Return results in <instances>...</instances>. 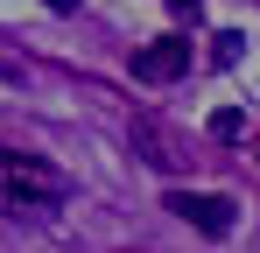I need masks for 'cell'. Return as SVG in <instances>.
Wrapping results in <instances>:
<instances>
[{
    "label": "cell",
    "instance_id": "ba28073f",
    "mask_svg": "<svg viewBox=\"0 0 260 253\" xmlns=\"http://www.w3.org/2000/svg\"><path fill=\"white\" fill-rule=\"evenodd\" d=\"M169 7H197V0H169Z\"/></svg>",
    "mask_w": 260,
    "mask_h": 253
},
{
    "label": "cell",
    "instance_id": "5b68a950",
    "mask_svg": "<svg viewBox=\"0 0 260 253\" xmlns=\"http://www.w3.org/2000/svg\"><path fill=\"white\" fill-rule=\"evenodd\" d=\"M239 49H246V36H239V28H225V36H211V64H218V71H232V64H239Z\"/></svg>",
    "mask_w": 260,
    "mask_h": 253
},
{
    "label": "cell",
    "instance_id": "277c9868",
    "mask_svg": "<svg viewBox=\"0 0 260 253\" xmlns=\"http://www.w3.org/2000/svg\"><path fill=\"white\" fill-rule=\"evenodd\" d=\"M134 148H148V162H155V169H176V162H190V155L176 148V134H162L155 120H134Z\"/></svg>",
    "mask_w": 260,
    "mask_h": 253
},
{
    "label": "cell",
    "instance_id": "7a4b0ae2",
    "mask_svg": "<svg viewBox=\"0 0 260 253\" xmlns=\"http://www.w3.org/2000/svg\"><path fill=\"white\" fill-rule=\"evenodd\" d=\"M169 211L183 225H197L204 239H225V232L239 225V204H232L225 190H169Z\"/></svg>",
    "mask_w": 260,
    "mask_h": 253
},
{
    "label": "cell",
    "instance_id": "6da1fadb",
    "mask_svg": "<svg viewBox=\"0 0 260 253\" xmlns=\"http://www.w3.org/2000/svg\"><path fill=\"white\" fill-rule=\"evenodd\" d=\"M71 197V183H63V169L36 162V155H7L0 148V211H49Z\"/></svg>",
    "mask_w": 260,
    "mask_h": 253
},
{
    "label": "cell",
    "instance_id": "8992f818",
    "mask_svg": "<svg viewBox=\"0 0 260 253\" xmlns=\"http://www.w3.org/2000/svg\"><path fill=\"white\" fill-rule=\"evenodd\" d=\"M239 134H246V113L239 106H218L211 113V141H239Z\"/></svg>",
    "mask_w": 260,
    "mask_h": 253
},
{
    "label": "cell",
    "instance_id": "52a82bcc",
    "mask_svg": "<svg viewBox=\"0 0 260 253\" xmlns=\"http://www.w3.org/2000/svg\"><path fill=\"white\" fill-rule=\"evenodd\" d=\"M49 7H56V14H71V7H78V0H49Z\"/></svg>",
    "mask_w": 260,
    "mask_h": 253
},
{
    "label": "cell",
    "instance_id": "3957f363",
    "mask_svg": "<svg viewBox=\"0 0 260 253\" xmlns=\"http://www.w3.org/2000/svg\"><path fill=\"white\" fill-rule=\"evenodd\" d=\"M190 71V42L183 36H162V42H148V49H134V78L141 84H169Z\"/></svg>",
    "mask_w": 260,
    "mask_h": 253
}]
</instances>
